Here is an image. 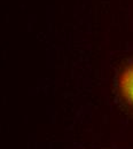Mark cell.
Instances as JSON below:
<instances>
[{"label": "cell", "instance_id": "cell-1", "mask_svg": "<svg viewBox=\"0 0 133 149\" xmlns=\"http://www.w3.org/2000/svg\"><path fill=\"white\" fill-rule=\"evenodd\" d=\"M118 91L122 99L133 107V63L120 71L118 76Z\"/></svg>", "mask_w": 133, "mask_h": 149}]
</instances>
